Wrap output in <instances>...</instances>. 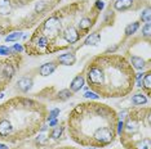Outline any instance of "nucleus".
<instances>
[{"instance_id":"nucleus-1","label":"nucleus","mask_w":151,"mask_h":149,"mask_svg":"<svg viewBox=\"0 0 151 149\" xmlns=\"http://www.w3.org/2000/svg\"><path fill=\"white\" fill-rule=\"evenodd\" d=\"M101 11L91 0H75L56 8L34 30L23 44L30 57L56 54L73 48L98 22Z\"/></svg>"},{"instance_id":"nucleus-2","label":"nucleus","mask_w":151,"mask_h":149,"mask_svg":"<svg viewBox=\"0 0 151 149\" xmlns=\"http://www.w3.org/2000/svg\"><path fill=\"white\" fill-rule=\"evenodd\" d=\"M119 117L111 106L89 100L79 103L68 113L66 126L75 144L88 148H105L118 136Z\"/></svg>"},{"instance_id":"nucleus-3","label":"nucleus","mask_w":151,"mask_h":149,"mask_svg":"<svg viewBox=\"0 0 151 149\" xmlns=\"http://www.w3.org/2000/svg\"><path fill=\"white\" fill-rule=\"evenodd\" d=\"M84 79L93 93L104 99L124 98L136 85V72L125 55L104 53L93 57L84 70Z\"/></svg>"},{"instance_id":"nucleus-4","label":"nucleus","mask_w":151,"mask_h":149,"mask_svg":"<svg viewBox=\"0 0 151 149\" xmlns=\"http://www.w3.org/2000/svg\"><path fill=\"white\" fill-rule=\"evenodd\" d=\"M45 103L29 96H13L0 104V141L19 144L30 140L45 125Z\"/></svg>"},{"instance_id":"nucleus-5","label":"nucleus","mask_w":151,"mask_h":149,"mask_svg":"<svg viewBox=\"0 0 151 149\" xmlns=\"http://www.w3.org/2000/svg\"><path fill=\"white\" fill-rule=\"evenodd\" d=\"M62 0H0V35L36 27Z\"/></svg>"},{"instance_id":"nucleus-6","label":"nucleus","mask_w":151,"mask_h":149,"mask_svg":"<svg viewBox=\"0 0 151 149\" xmlns=\"http://www.w3.org/2000/svg\"><path fill=\"white\" fill-rule=\"evenodd\" d=\"M118 136L124 149H151V108H129Z\"/></svg>"},{"instance_id":"nucleus-7","label":"nucleus","mask_w":151,"mask_h":149,"mask_svg":"<svg viewBox=\"0 0 151 149\" xmlns=\"http://www.w3.org/2000/svg\"><path fill=\"white\" fill-rule=\"evenodd\" d=\"M23 63L21 53H12L8 57L0 58V94L4 91L12 82L17 71H19Z\"/></svg>"},{"instance_id":"nucleus-8","label":"nucleus","mask_w":151,"mask_h":149,"mask_svg":"<svg viewBox=\"0 0 151 149\" xmlns=\"http://www.w3.org/2000/svg\"><path fill=\"white\" fill-rule=\"evenodd\" d=\"M146 1L143 0H114L112 4H110L114 11L119 13H124L129 11H137L141 6H143Z\"/></svg>"},{"instance_id":"nucleus-9","label":"nucleus","mask_w":151,"mask_h":149,"mask_svg":"<svg viewBox=\"0 0 151 149\" xmlns=\"http://www.w3.org/2000/svg\"><path fill=\"white\" fill-rule=\"evenodd\" d=\"M129 63L132 64V67L134 70H150V64H151V60L150 59H147L145 60L142 58V57H139V55H130V60H129Z\"/></svg>"},{"instance_id":"nucleus-10","label":"nucleus","mask_w":151,"mask_h":149,"mask_svg":"<svg viewBox=\"0 0 151 149\" xmlns=\"http://www.w3.org/2000/svg\"><path fill=\"white\" fill-rule=\"evenodd\" d=\"M56 62L63 64V66H74L75 62H76L75 52H67L66 54H61V55L57 57Z\"/></svg>"},{"instance_id":"nucleus-11","label":"nucleus","mask_w":151,"mask_h":149,"mask_svg":"<svg viewBox=\"0 0 151 149\" xmlns=\"http://www.w3.org/2000/svg\"><path fill=\"white\" fill-rule=\"evenodd\" d=\"M141 87L145 91V95L149 98L151 95V71L147 70L141 79Z\"/></svg>"},{"instance_id":"nucleus-12","label":"nucleus","mask_w":151,"mask_h":149,"mask_svg":"<svg viewBox=\"0 0 151 149\" xmlns=\"http://www.w3.org/2000/svg\"><path fill=\"white\" fill-rule=\"evenodd\" d=\"M57 70V64H56V60H53V62H48V63H44L42 66L39 67V73L40 76H49V74H52L54 71Z\"/></svg>"},{"instance_id":"nucleus-13","label":"nucleus","mask_w":151,"mask_h":149,"mask_svg":"<svg viewBox=\"0 0 151 149\" xmlns=\"http://www.w3.org/2000/svg\"><path fill=\"white\" fill-rule=\"evenodd\" d=\"M85 85V79L83 73H79L75 79L71 81L70 84V90L73 93H76V91H80V89H83V86Z\"/></svg>"},{"instance_id":"nucleus-14","label":"nucleus","mask_w":151,"mask_h":149,"mask_svg":"<svg viewBox=\"0 0 151 149\" xmlns=\"http://www.w3.org/2000/svg\"><path fill=\"white\" fill-rule=\"evenodd\" d=\"M32 85H34V80L31 77H22V79L17 81V87L22 93H27L32 87Z\"/></svg>"},{"instance_id":"nucleus-15","label":"nucleus","mask_w":151,"mask_h":149,"mask_svg":"<svg viewBox=\"0 0 151 149\" xmlns=\"http://www.w3.org/2000/svg\"><path fill=\"white\" fill-rule=\"evenodd\" d=\"M101 41V33L99 31H94L92 33H88L87 39L84 40V45H97Z\"/></svg>"},{"instance_id":"nucleus-16","label":"nucleus","mask_w":151,"mask_h":149,"mask_svg":"<svg viewBox=\"0 0 151 149\" xmlns=\"http://www.w3.org/2000/svg\"><path fill=\"white\" fill-rule=\"evenodd\" d=\"M130 100H132V103L134 104L136 107L138 106H145V104L149 101V98H147L145 94H134L132 98H130Z\"/></svg>"},{"instance_id":"nucleus-17","label":"nucleus","mask_w":151,"mask_h":149,"mask_svg":"<svg viewBox=\"0 0 151 149\" xmlns=\"http://www.w3.org/2000/svg\"><path fill=\"white\" fill-rule=\"evenodd\" d=\"M63 125H56V126L54 127H52V130H50V133H49V135H48V136H49L50 139H54V140H56V139H58V138H61V135H62V133H63Z\"/></svg>"},{"instance_id":"nucleus-18","label":"nucleus","mask_w":151,"mask_h":149,"mask_svg":"<svg viewBox=\"0 0 151 149\" xmlns=\"http://www.w3.org/2000/svg\"><path fill=\"white\" fill-rule=\"evenodd\" d=\"M138 28H139V22L138 21H136V22H133V23H129V25L125 27V30H124L125 37H129V36L134 35Z\"/></svg>"},{"instance_id":"nucleus-19","label":"nucleus","mask_w":151,"mask_h":149,"mask_svg":"<svg viewBox=\"0 0 151 149\" xmlns=\"http://www.w3.org/2000/svg\"><path fill=\"white\" fill-rule=\"evenodd\" d=\"M74 95V93L70 89H62L57 93V99L58 100H67Z\"/></svg>"},{"instance_id":"nucleus-20","label":"nucleus","mask_w":151,"mask_h":149,"mask_svg":"<svg viewBox=\"0 0 151 149\" xmlns=\"http://www.w3.org/2000/svg\"><path fill=\"white\" fill-rule=\"evenodd\" d=\"M139 18H141V21H142V22H145V23H150V21H151V14H150V5H147L145 11H143L142 13H141Z\"/></svg>"},{"instance_id":"nucleus-21","label":"nucleus","mask_w":151,"mask_h":149,"mask_svg":"<svg viewBox=\"0 0 151 149\" xmlns=\"http://www.w3.org/2000/svg\"><path fill=\"white\" fill-rule=\"evenodd\" d=\"M21 37H22V33H21V32H12V33H9V35L5 37V41H6V43L18 41Z\"/></svg>"},{"instance_id":"nucleus-22","label":"nucleus","mask_w":151,"mask_h":149,"mask_svg":"<svg viewBox=\"0 0 151 149\" xmlns=\"http://www.w3.org/2000/svg\"><path fill=\"white\" fill-rule=\"evenodd\" d=\"M150 27L151 25L150 23H145V26L142 27V37H145L146 41H150Z\"/></svg>"},{"instance_id":"nucleus-23","label":"nucleus","mask_w":151,"mask_h":149,"mask_svg":"<svg viewBox=\"0 0 151 149\" xmlns=\"http://www.w3.org/2000/svg\"><path fill=\"white\" fill-rule=\"evenodd\" d=\"M58 114H60V109L58 108H56V109H52V111H49V114H48V118H47V121H50V120H54Z\"/></svg>"},{"instance_id":"nucleus-24","label":"nucleus","mask_w":151,"mask_h":149,"mask_svg":"<svg viewBox=\"0 0 151 149\" xmlns=\"http://www.w3.org/2000/svg\"><path fill=\"white\" fill-rule=\"evenodd\" d=\"M9 54H12L11 48H8V46H5V45H1V46H0V55L8 57Z\"/></svg>"},{"instance_id":"nucleus-25","label":"nucleus","mask_w":151,"mask_h":149,"mask_svg":"<svg viewBox=\"0 0 151 149\" xmlns=\"http://www.w3.org/2000/svg\"><path fill=\"white\" fill-rule=\"evenodd\" d=\"M84 98H88V99H93V100H97L98 99V95H97V94H96V93H93V91H85V93H84V95H83Z\"/></svg>"},{"instance_id":"nucleus-26","label":"nucleus","mask_w":151,"mask_h":149,"mask_svg":"<svg viewBox=\"0 0 151 149\" xmlns=\"http://www.w3.org/2000/svg\"><path fill=\"white\" fill-rule=\"evenodd\" d=\"M11 52L12 53H22L23 52V46L19 45V44H14L13 48H11Z\"/></svg>"},{"instance_id":"nucleus-27","label":"nucleus","mask_w":151,"mask_h":149,"mask_svg":"<svg viewBox=\"0 0 151 149\" xmlns=\"http://www.w3.org/2000/svg\"><path fill=\"white\" fill-rule=\"evenodd\" d=\"M53 149H79L76 147H68V145H63V147H56Z\"/></svg>"},{"instance_id":"nucleus-28","label":"nucleus","mask_w":151,"mask_h":149,"mask_svg":"<svg viewBox=\"0 0 151 149\" xmlns=\"http://www.w3.org/2000/svg\"><path fill=\"white\" fill-rule=\"evenodd\" d=\"M57 123H58V121L56 120V118H54V120H50V122H49V126H50V127H54V126H56Z\"/></svg>"},{"instance_id":"nucleus-29","label":"nucleus","mask_w":151,"mask_h":149,"mask_svg":"<svg viewBox=\"0 0 151 149\" xmlns=\"http://www.w3.org/2000/svg\"><path fill=\"white\" fill-rule=\"evenodd\" d=\"M0 149H9V147L5 143H0Z\"/></svg>"},{"instance_id":"nucleus-30","label":"nucleus","mask_w":151,"mask_h":149,"mask_svg":"<svg viewBox=\"0 0 151 149\" xmlns=\"http://www.w3.org/2000/svg\"><path fill=\"white\" fill-rule=\"evenodd\" d=\"M87 149H97V148H87Z\"/></svg>"}]
</instances>
